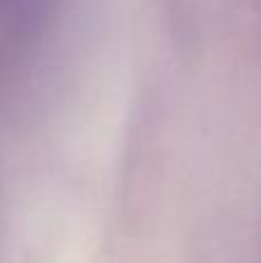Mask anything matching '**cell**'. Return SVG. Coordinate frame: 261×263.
Instances as JSON below:
<instances>
[{
    "mask_svg": "<svg viewBox=\"0 0 261 263\" xmlns=\"http://www.w3.org/2000/svg\"><path fill=\"white\" fill-rule=\"evenodd\" d=\"M46 0H0V60L14 44L30 35Z\"/></svg>",
    "mask_w": 261,
    "mask_h": 263,
    "instance_id": "1",
    "label": "cell"
}]
</instances>
